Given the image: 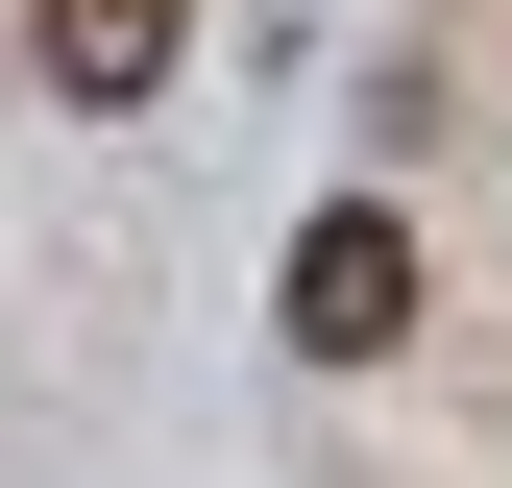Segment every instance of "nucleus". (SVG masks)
<instances>
[{"label":"nucleus","instance_id":"f257e3e1","mask_svg":"<svg viewBox=\"0 0 512 488\" xmlns=\"http://www.w3.org/2000/svg\"><path fill=\"white\" fill-rule=\"evenodd\" d=\"M269 318H293V366H391V342H415V220H391V196L293 220V293H269Z\"/></svg>","mask_w":512,"mask_h":488},{"label":"nucleus","instance_id":"f03ea898","mask_svg":"<svg viewBox=\"0 0 512 488\" xmlns=\"http://www.w3.org/2000/svg\"><path fill=\"white\" fill-rule=\"evenodd\" d=\"M25 49H49V98H171V49H196V0H25Z\"/></svg>","mask_w":512,"mask_h":488}]
</instances>
